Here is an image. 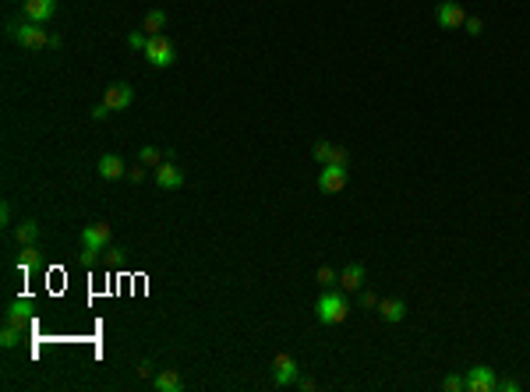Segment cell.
<instances>
[{
	"label": "cell",
	"mask_w": 530,
	"mask_h": 392,
	"mask_svg": "<svg viewBox=\"0 0 530 392\" xmlns=\"http://www.w3.org/2000/svg\"><path fill=\"white\" fill-rule=\"evenodd\" d=\"M347 315H350V301L343 290H326L315 304V318L322 325H340V322H347Z\"/></svg>",
	"instance_id": "obj_1"
},
{
	"label": "cell",
	"mask_w": 530,
	"mask_h": 392,
	"mask_svg": "<svg viewBox=\"0 0 530 392\" xmlns=\"http://www.w3.org/2000/svg\"><path fill=\"white\" fill-rule=\"evenodd\" d=\"M110 223H92V227L82 230V262L92 265L99 251H106V244H110Z\"/></svg>",
	"instance_id": "obj_2"
},
{
	"label": "cell",
	"mask_w": 530,
	"mask_h": 392,
	"mask_svg": "<svg viewBox=\"0 0 530 392\" xmlns=\"http://www.w3.org/2000/svg\"><path fill=\"white\" fill-rule=\"evenodd\" d=\"M11 39H18L25 50H46L50 46V32L43 29V25H36V22H11Z\"/></svg>",
	"instance_id": "obj_3"
},
{
	"label": "cell",
	"mask_w": 530,
	"mask_h": 392,
	"mask_svg": "<svg viewBox=\"0 0 530 392\" xmlns=\"http://www.w3.org/2000/svg\"><path fill=\"white\" fill-rule=\"evenodd\" d=\"M145 61L152 68H174L177 61V50L167 36H149V46H145Z\"/></svg>",
	"instance_id": "obj_4"
},
{
	"label": "cell",
	"mask_w": 530,
	"mask_h": 392,
	"mask_svg": "<svg viewBox=\"0 0 530 392\" xmlns=\"http://www.w3.org/2000/svg\"><path fill=\"white\" fill-rule=\"evenodd\" d=\"M343 188H347V166L326 163L322 174H318V191H322V195H336V191H343Z\"/></svg>",
	"instance_id": "obj_5"
},
{
	"label": "cell",
	"mask_w": 530,
	"mask_h": 392,
	"mask_svg": "<svg viewBox=\"0 0 530 392\" xmlns=\"http://www.w3.org/2000/svg\"><path fill=\"white\" fill-rule=\"evenodd\" d=\"M499 389V378L488 364H474L467 371V392H495Z\"/></svg>",
	"instance_id": "obj_6"
},
{
	"label": "cell",
	"mask_w": 530,
	"mask_h": 392,
	"mask_svg": "<svg viewBox=\"0 0 530 392\" xmlns=\"http://www.w3.org/2000/svg\"><path fill=\"white\" fill-rule=\"evenodd\" d=\"M156 184L163 188V191H177V188H184V174H181V166L174 163V159H163L156 166Z\"/></svg>",
	"instance_id": "obj_7"
},
{
	"label": "cell",
	"mask_w": 530,
	"mask_h": 392,
	"mask_svg": "<svg viewBox=\"0 0 530 392\" xmlns=\"http://www.w3.org/2000/svg\"><path fill=\"white\" fill-rule=\"evenodd\" d=\"M273 375H276V385H294L301 378V368H297L294 354H276L273 357Z\"/></svg>",
	"instance_id": "obj_8"
},
{
	"label": "cell",
	"mask_w": 530,
	"mask_h": 392,
	"mask_svg": "<svg viewBox=\"0 0 530 392\" xmlns=\"http://www.w3.org/2000/svg\"><path fill=\"white\" fill-rule=\"evenodd\" d=\"M22 11H25V18H29V22L46 25L53 15H57V0H25Z\"/></svg>",
	"instance_id": "obj_9"
},
{
	"label": "cell",
	"mask_w": 530,
	"mask_h": 392,
	"mask_svg": "<svg viewBox=\"0 0 530 392\" xmlns=\"http://www.w3.org/2000/svg\"><path fill=\"white\" fill-rule=\"evenodd\" d=\"M103 103L110 106V110H128V106L135 103V89H131V85H124V82H117V85H106Z\"/></svg>",
	"instance_id": "obj_10"
},
{
	"label": "cell",
	"mask_w": 530,
	"mask_h": 392,
	"mask_svg": "<svg viewBox=\"0 0 530 392\" xmlns=\"http://www.w3.org/2000/svg\"><path fill=\"white\" fill-rule=\"evenodd\" d=\"M435 18H439V25H442V29H463L467 11L456 4V0H446V4H439V8H435Z\"/></svg>",
	"instance_id": "obj_11"
},
{
	"label": "cell",
	"mask_w": 530,
	"mask_h": 392,
	"mask_svg": "<svg viewBox=\"0 0 530 392\" xmlns=\"http://www.w3.org/2000/svg\"><path fill=\"white\" fill-rule=\"evenodd\" d=\"M99 177L103 181H117V177H128V166H124V159L117 156V152H106L103 159H99Z\"/></svg>",
	"instance_id": "obj_12"
},
{
	"label": "cell",
	"mask_w": 530,
	"mask_h": 392,
	"mask_svg": "<svg viewBox=\"0 0 530 392\" xmlns=\"http://www.w3.org/2000/svg\"><path fill=\"white\" fill-rule=\"evenodd\" d=\"M29 318H32V301H29V297L11 301V304H8V311H4V322H11V325H18V329H25V325H29Z\"/></svg>",
	"instance_id": "obj_13"
},
{
	"label": "cell",
	"mask_w": 530,
	"mask_h": 392,
	"mask_svg": "<svg viewBox=\"0 0 530 392\" xmlns=\"http://www.w3.org/2000/svg\"><path fill=\"white\" fill-rule=\"evenodd\" d=\"M364 287V265L361 262H350L340 269V290H361Z\"/></svg>",
	"instance_id": "obj_14"
},
{
	"label": "cell",
	"mask_w": 530,
	"mask_h": 392,
	"mask_svg": "<svg viewBox=\"0 0 530 392\" xmlns=\"http://www.w3.org/2000/svg\"><path fill=\"white\" fill-rule=\"evenodd\" d=\"M315 159L322 163V166H326V163H340V166H347V159H350V156H347V149H340V145L315 142Z\"/></svg>",
	"instance_id": "obj_15"
},
{
	"label": "cell",
	"mask_w": 530,
	"mask_h": 392,
	"mask_svg": "<svg viewBox=\"0 0 530 392\" xmlns=\"http://www.w3.org/2000/svg\"><path fill=\"white\" fill-rule=\"evenodd\" d=\"M152 389H156V392H181L184 382H181V375H177L174 368H163V371L152 378Z\"/></svg>",
	"instance_id": "obj_16"
},
{
	"label": "cell",
	"mask_w": 530,
	"mask_h": 392,
	"mask_svg": "<svg viewBox=\"0 0 530 392\" xmlns=\"http://www.w3.org/2000/svg\"><path fill=\"white\" fill-rule=\"evenodd\" d=\"M15 241H18V244H36V241H39V223H36V219H22L18 227H15Z\"/></svg>",
	"instance_id": "obj_17"
},
{
	"label": "cell",
	"mask_w": 530,
	"mask_h": 392,
	"mask_svg": "<svg viewBox=\"0 0 530 392\" xmlns=\"http://www.w3.org/2000/svg\"><path fill=\"white\" fill-rule=\"evenodd\" d=\"M379 315H382L386 322H403V318H407V304L396 301V297H393V301H379Z\"/></svg>",
	"instance_id": "obj_18"
},
{
	"label": "cell",
	"mask_w": 530,
	"mask_h": 392,
	"mask_svg": "<svg viewBox=\"0 0 530 392\" xmlns=\"http://www.w3.org/2000/svg\"><path fill=\"white\" fill-rule=\"evenodd\" d=\"M142 29H145L149 36H163V29H167V11H159V8H152V11L145 15V22H142Z\"/></svg>",
	"instance_id": "obj_19"
},
{
	"label": "cell",
	"mask_w": 530,
	"mask_h": 392,
	"mask_svg": "<svg viewBox=\"0 0 530 392\" xmlns=\"http://www.w3.org/2000/svg\"><path fill=\"white\" fill-rule=\"evenodd\" d=\"M22 332H25V329H18V325H11V322H8V325H4V332H0V347H4V350H15V347L22 343Z\"/></svg>",
	"instance_id": "obj_20"
},
{
	"label": "cell",
	"mask_w": 530,
	"mask_h": 392,
	"mask_svg": "<svg viewBox=\"0 0 530 392\" xmlns=\"http://www.w3.org/2000/svg\"><path fill=\"white\" fill-rule=\"evenodd\" d=\"M315 279H318V283H322L326 290H333V287H340V272H336L333 265H322V269H318V272H315Z\"/></svg>",
	"instance_id": "obj_21"
},
{
	"label": "cell",
	"mask_w": 530,
	"mask_h": 392,
	"mask_svg": "<svg viewBox=\"0 0 530 392\" xmlns=\"http://www.w3.org/2000/svg\"><path fill=\"white\" fill-rule=\"evenodd\" d=\"M138 159H142V166H152V170H156V166H159V163H163V152H159L156 145H142V152H138Z\"/></svg>",
	"instance_id": "obj_22"
},
{
	"label": "cell",
	"mask_w": 530,
	"mask_h": 392,
	"mask_svg": "<svg viewBox=\"0 0 530 392\" xmlns=\"http://www.w3.org/2000/svg\"><path fill=\"white\" fill-rule=\"evenodd\" d=\"M39 262V251H36V244H22V255H18V269L25 272V269H32Z\"/></svg>",
	"instance_id": "obj_23"
},
{
	"label": "cell",
	"mask_w": 530,
	"mask_h": 392,
	"mask_svg": "<svg viewBox=\"0 0 530 392\" xmlns=\"http://www.w3.org/2000/svg\"><path fill=\"white\" fill-rule=\"evenodd\" d=\"M128 46H131V50H138V53H145V46H149V32H145V29L131 32V36H128Z\"/></svg>",
	"instance_id": "obj_24"
},
{
	"label": "cell",
	"mask_w": 530,
	"mask_h": 392,
	"mask_svg": "<svg viewBox=\"0 0 530 392\" xmlns=\"http://www.w3.org/2000/svg\"><path fill=\"white\" fill-rule=\"evenodd\" d=\"M463 29H467L470 36H481V32H485V22H481V18L474 15V18H467V22H463Z\"/></svg>",
	"instance_id": "obj_25"
},
{
	"label": "cell",
	"mask_w": 530,
	"mask_h": 392,
	"mask_svg": "<svg viewBox=\"0 0 530 392\" xmlns=\"http://www.w3.org/2000/svg\"><path fill=\"white\" fill-rule=\"evenodd\" d=\"M446 389H449V392H463V389H467V378H460V375H449V378H446Z\"/></svg>",
	"instance_id": "obj_26"
},
{
	"label": "cell",
	"mask_w": 530,
	"mask_h": 392,
	"mask_svg": "<svg viewBox=\"0 0 530 392\" xmlns=\"http://www.w3.org/2000/svg\"><path fill=\"white\" fill-rule=\"evenodd\" d=\"M114 114V110L110 106H106V103H99V106H92V121H106V117H110Z\"/></svg>",
	"instance_id": "obj_27"
},
{
	"label": "cell",
	"mask_w": 530,
	"mask_h": 392,
	"mask_svg": "<svg viewBox=\"0 0 530 392\" xmlns=\"http://www.w3.org/2000/svg\"><path fill=\"white\" fill-rule=\"evenodd\" d=\"M361 308H368V311H371V308H379V297L371 294V290H361Z\"/></svg>",
	"instance_id": "obj_28"
},
{
	"label": "cell",
	"mask_w": 530,
	"mask_h": 392,
	"mask_svg": "<svg viewBox=\"0 0 530 392\" xmlns=\"http://www.w3.org/2000/svg\"><path fill=\"white\" fill-rule=\"evenodd\" d=\"M142 177H145V170H142V166H128V181H131V184H138Z\"/></svg>",
	"instance_id": "obj_29"
},
{
	"label": "cell",
	"mask_w": 530,
	"mask_h": 392,
	"mask_svg": "<svg viewBox=\"0 0 530 392\" xmlns=\"http://www.w3.org/2000/svg\"><path fill=\"white\" fill-rule=\"evenodd\" d=\"M0 223H4V227H11V202L0 205Z\"/></svg>",
	"instance_id": "obj_30"
},
{
	"label": "cell",
	"mask_w": 530,
	"mask_h": 392,
	"mask_svg": "<svg viewBox=\"0 0 530 392\" xmlns=\"http://www.w3.org/2000/svg\"><path fill=\"white\" fill-rule=\"evenodd\" d=\"M294 385H297L301 392H311V389H315V378H304V375H301V378H297Z\"/></svg>",
	"instance_id": "obj_31"
},
{
	"label": "cell",
	"mask_w": 530,
	"mask_h": 392,
	"mask_svg": "<svg viewBox=\"0 0 530 392\" xmlns=\"http://www.w3.org/2000/svg\"><path fill=\"white\" fill-rule=\"evenodd\" d=\"M499 389H506V392H520V382H513V378H506V382H499Z\"/></svg>",
	"instance_id": "obj_32"
},
{
	"label": "cell",
	"mask_w": 530,
	"mask_h": 392,
	"mask_svg": "<svg viewBox=\"0 0 530 392\" xmlns=\"http://www.w3.org/2000/svg\"><path fill=\"white\" fill-rule=\"evenodd\" d=\"M18 4H25V0H18Z\"/></svg>",
	"instance_id": "obj_33"
}]
</instances>
